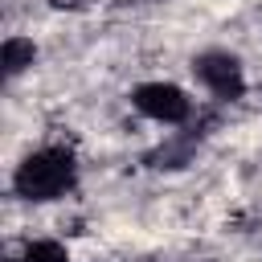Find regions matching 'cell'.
Wrapping results in <instances>:
<instances>
[{
  "mask_svg": "<svg viewBox=\"0 0 262 262\" xmlns=\"http://www.w3.org/2000/svg\"><path fill=\"white\" fill-rule=\"evenodd\" d=\"M53 8H90L94 0H49Z\"/></svg>",
  "mask_w": 262,
  "mask_h": 262,
  "instance_id": "cell-6",
  "label": "cell"
},
{
  "mask_svg": "<svg viewBox=\"0 0 262 262\" xmlns=\"http://www.w3.org/2000/svg\"><path fill=\"white\" fill-rule=\"evenodd\" d=\"M192 70H196V78H201L217 98H242V90H246L242 66H237V57H229V53H201V57L192 61Z\"/></svg>",
  "mask_w": 262,
  "mask_h": 262,
  "instance_id": "cell-2",
  "label": "cell"
},
{
  "mask_svg": "<svg viewBox=\"0 0 262 262\" xmlns=\"http://www.w3.org/2000/svg\"><path fill=\"white\" fill-rule=\"evenodd\" d=\"M25 262H66V246L61 242H29Z\"/></svg>",
  "mask_w": 262,
  "mask_h": 262,
  "instance_id": "cell-5",
  "label": "cell"
},
{
  "mask_svg": "<svg viewBox=\"0 0 262 262\" xmlns=\"http://www.w3.org/2000/svg\"><path fill=\"white\" fill-rule=\"evenodd\" d=\"M33 57H37L33 41H25V37H8L4 41V74L8 78H16L25 66H33Z\"/></svg>",
  "mask_w": 262,
  "mask_h": 262,
  "instance_id": "cell-4",
  "label": "cell"
},
{
  "mask_svg": "<svg viewBox=\"0 0 262 262\" xmlns=\"http://www.w3.org/2000/svg\"><path fill=\"white\" fill-rule=\"evenodd\" d=\"M70 184H74V156L66 147H41V151H33L16 168V176H12V188L20 196H29V201H53Z\"/></svg>",
  "mask_w": 262,
  "mask_h": 262,
  "instance_id": "cell-1",
  "label": "cell"
},
{
  "mask_svg": "<svg viewBox=\"0 0 262 262\" xmlns=\"http://www.w3.org/2000/svg\"><path fill=\"white\" fill-rule=\"evenodd\" d=\"M135 106L143 111V115H151V119H160V123H180V119H188V98H184V90L180 86H168V82H147V86H139L135 90Z\"/></svg>",
  "mask_w": 262,
  "mask_h": 262,
  "instance_id": "cell-3",
  "label": "cell"
}]
</instances>
